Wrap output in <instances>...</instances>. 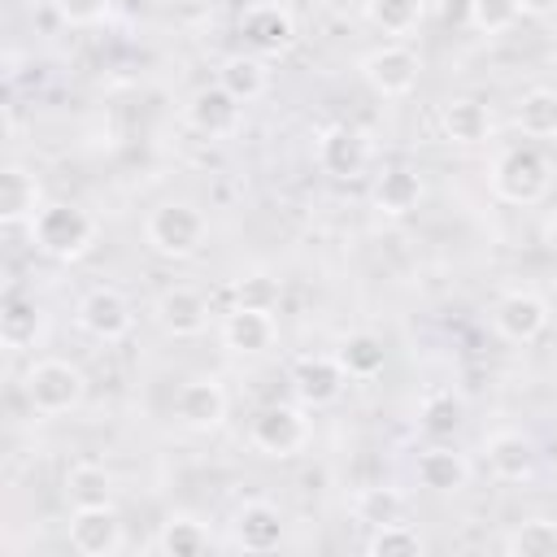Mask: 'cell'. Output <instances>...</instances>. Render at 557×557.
<instances>
[{
    "label": "cell",
    "mask_w": 557,
    "mask_h": 557,
    "mask_svg": "<svg viewBox=\"0 0 557 557\" xmlns=\"http://www.w3.org/2000/svg\"><path fill=\"white\" fill-rule=\"evenodd\" d=\"M26 226H30V244L52 261H78L96 244V218L70 200L44 205Z\"/></svg>",
    "instance_id": "obj_1"
},
{
    "label": "cell",
    "mask_w": 557,
    "mask_h": 557,
    "mask_svg": "<svg viewBox=\"0 0 557 557\" xmlns=\"http://www.w3.org/2000/svg\"><path fill=\"white\" fill-rule=\"evenodd\" d=\"M144 239L157 257H170V261H187L205 248L209 239V218L200 205L191 200H165L148 213L144 222Z\"/></svg>",
    "instance_id": "obj_2"
},
{
    "label": "cell",
    "mask_w": 557,
    "mask_h": 557,
    "mask_svg": "<svg viewBox=\"0 0 557 557\" xmlns=\"http://www.w3.org/2000/svg\"><path fill=\"white\" fill-rule=\"evenodd\" d=\"M22 392H26V405L39 413V418H61L70 409L83 405L87 396V379L74 361L65 357H39L26 379H22Z\"/></svg>",
    "instance_id": "obj_3"
},
{
    "label": "cell",
    "mask_w": 557,
    "mask_h": 557,
    "mask_svg": "<svg viewBox=\"0 0 557 557\" xmlns=\"http://www.w3.org/2000/svg\"><path fill=\"white\" fill-rule=\"evenodd\" d=\"M309 435H313V422H309V409H305L300 400H296V405H287V400L265 405V409H257V418H252V426H248L252 448H257L261 457H274V461L305 453Z\"/></svg>",
    "instance_id": "obj_4"
},
{
    "label": "cell",
    "mask_w": 557,
    "mask_h": 557,
    "mask_svg": "<svg viewBox=\"0 0 557 557\" xmlns=\"http://www.w3.org/2000/svg\"><path fill=\"white\" fill-rule=\"evenodd\" d=\"M553 183V170L544 161L540 148L531 144H518V148H505L492 165V191L509 205H535Z\"/></svg>",
    "instance_id": "obj_5"
},
{
    "label": "cell",
    "mask_w": 557,
    "mask_h": 557,
    "mask_svg": "<svg viewBox=\"0 0 557 557\" xmlns=\"http://www.w3.org/2000/svg\"><path fill=\"white\" fill-rule=\"evenodd\" d=\"M313 161L331 178H361L366 165H370V135L352 122H331V126L318 131Z\"/></svg>",
    "instance_id": "obj_6"
},
{
    "label": "cell",
    "mask_w": 557,
    "mask_h": 557,
    "mask_svg": "<svg viewBox=\"0 0 557 557\" xmlns=\"http://www.w3.org/2000/svg\"><path fill=\"white\" fill-rule=\"evenodd\" d=\"M418 74H422V61L413 48L405 44H379L361 57V78L370 91L396 100V96H409L418 87Z\"/></svg>",
    "instance_id": "obj_7"
},
{
    "label": "cell",
    "mask_w": 557,
    "mask_h": 557,
    "mask_svg": "<svg viewBox=\"0 0 557 557\" xmlns=\"http://www.w3.org/2000/svg\"><path fill=\"white\" fill-rule=\"evenodd\" d=\"M492 331L509 344H535L548 331V300L527 287L500 292L492 305Z\"/></svg>",
    "instance_id": "obj_8"
},
{
    "label": "cell",
    "mask_w": 557,
    "mask_h": 557,
    "mask_svg": "<svg viewBox=\"0 0 557 557\" xmlns=\"http://www.w3.org/2000/svg\"><path fill=\"white\" fill-rule=\"evenodd\" d=\"M348 387V374L339 366L335 352H309L292 366V396L305 405V409H326L344 396Z\"/></svg>",
    "instance_id": "obj_9"
},
{
    "label": "cell",
    "mask_w": 557,
    "mask_h": 557,
    "mask_svg": "<svg viewBox=\"0 0 557 557\" xmlns=\"http://www.w3.org/2000/svg\"><path fill=\"white\" fill-rule=\"evenodd\" d=\"M187 126L205 139H235L239 126H244V104L222 83L196 87L191 100H187Z\"/></svg>",
    "instance_id": "obj_10"
},
{
    "label": "cell",
    "mask_w": 557,
    "mask_h": 557,
    "mask_svg": "<svg viewBox=\"0 0 557 557\" xmlns=\"http://www.w3.org/2000/svg\"><path fill=\"white\" fill-rule=\"evenodd\" d=\"M65 535H70V548L83 553V557H113L126 544V527H122V518H117L113 505L74 509Z\"/></svg>",
    "instance_id": "obj_11"
},
{
    "label": "cell",
    "mask_w": 557,
    "mask_h": 557,
    "mask_svg": "<svg viewBox=\"0 0 557 557\" xmlns=\"http://www.w3.org/2000/svg\"><path fill=\"white\" fill-rule=\"evenodd\" d=\"M226 409H231V396H226V387L213 374L187 379L174 392V418L187 431H218L226 422Z\"/></svg>",
    "instance_id": "obj_12"
},
{
    "label": "cell",
    "mask_w": 557,
    "mask_h": 557,
    "mask_svg": "<svg viewBox=\"0 0 557 557\" xmlns=\"http://www.w3.org/2000/svg\"><path fill=\"white\" fill-rule=\"evenodd\" d=\"M78 326H83L91 339L117 344V339L131 335L135 309H131V300H126L117 287H91V292L78 300Z\"/></svg>",
    "instance_id": "obj_13"
},
{
    "label": "cell",
    "mask_w": 557,
    "mask_h": 557,
    "mask_svg": "<svg viewBox=\"0 0 557 557\" xmlns=\"http://www.w3.org/2000/svg\"><path fill=\"white\" fill-rule=\"evenodd\" d=\"M287 535V518L274 500H244L235 513H231V540L244 548V553H274Z\"/></svg>",
    "instance_id": "obj_14"
},
{
    "label": "cell",
    "mask_w": 557,
    "mask_h": 557,
    "mask_svg": "<svg viewBox=\"0 0 557 557\" xmlns=\"http://www.w3.org/2000/svg\"><path fill=\"white\" fill-rule=\"evenodd\" d=\"M239 35L257 57H283L296 44V17H292V9L265 0V4H252L239 17Z\"/></svg>",
    "instance_id": "obj_15"
},
{
    "label": "cell",
    "mask_w": 557,
    "mask_h": 557,
    "mask_svg": "<svg viewBox=\"0 0 557 557\" xmlns=\"http://www.w3.org/2000/svg\"><path fill=\"white\" fill-rule=\"evenodd\" d=\"M222 348L239 352V357H257L265 348H274L278 339V318L274 309H257V305H231L222 313Z\"/></svg>",
    "instance_id": "obj_16"
},
{
    "label": "cell",
    "mask_w": 557,
    "mask_h": 557,
    "mask_svg": "<svg viewBox=\"0 0 557 557\" xmlns=\"http://www.w3.org/2000/svg\"><path fill=\"white\" fill-rule=\"evenodd\" d=\"M152 318H157V326H161L165 335H174V339H196V335L209 331V300H205L196 287L178 283V287H165V292L152 300Z\"/></svg>",
    "instance_id": "obj_17"
},
{
    "label": "cell",
    "mask_w": 557,
    "mask_h": 557,
    "mask_svg": "<svg viewBox=\"0 0 557 557\" xmlns=\"http://www.w3.org/2000/svg\"><path fill=\"white\" fill-rule=\"evenodd\" d=\"M483 457H487V470L500 483H522L535 470V444L522 431H509V426H500L483 440Z\"/></svg>",
    "instance_id": "obj_18"
},
{
    "label": "cell",
    "mask_w": 557,
    "mask_h": 557,
    "mask_svg": "<svg viewBox=\"0 0 557 557\" xmlns=\"http://www.w3.org/2000/svg\"><path fill=\"white\" fill-rule=\"evenodd\" d=\"M422 196H426L422 174L409 170V165H387V170L374 178V187H370V200H374V209H379L383 218H409V213H418Z\"/></svg>",
    "instance_id": "obj_19"
},
{
    "label": "cell",
    "mask_w": 557,
    "mask_h": 557,
    "mask_svg": "<svg viewBox=\"0 0 557 557\" xmlns=\"http://www.w3.org/2000/svg\"><path fill=\"white\" fill-rule=\"evenodd\" d=\"M44 183L35 170L26 165H4L0 174V222L17 226V222H30L39 209H44Z\"/></svg>",
    "instance_id": "obj_20"
},
{
    "label": "cell",
    "mask_w": 557,
    "mask_h": 557,
    "mask_svg": "<svg viewBox=\"0 0 557 557\" xmlns=\"http://www.w3.org/2000/svg\"><path fill=\"white\" fill-rule=\"evenodd\" d=\"M48 331V313L35 305V296H22V292H9L4 300V313H0V339L9 352H22V348H35Z\"/></svg>",
    "instance_id": "obj_21"
},
{
    "label": "cell",
    "mask_w": 557,
    "mask_h": 557,
    "mask_svg": "<svg viewBox=\"0 0 557 557\" xmlns=\"http://www.w3.org/2000/svg\"><path fill=\"white\" fill-rule=\"evenodd\" d=\"M418 483H422L426 492H440V496L461 492V487L470 483V461H466V453H457L453 444H431V448H422V457H418Z\"/></svg>",
    "instance_id": "obj_22"
},
{
    "label": "cell",
    "mask_w": 557,
    "mask_h": 557,
    "mask_svg": "<svg viewBox=\"0 0 557 557\" xmlns=\"http://www.w3.org/2000/svg\"><path fill=\"white\" fill-rule=\"evenodd\" d=\"M440 126L453 144H483L492 135V109L479 96H448L440 104Z\"/></svg>",
    "instance_id": "obj_23"
},
{
    "label": "cell",
    "mask_w": 557,
    "mask_h": 557,
    "mask_svg": "<svg viewBox=\"0 0 557 557\" xmlns=\"http://www.w3.org/2000/svg\"><path fill=\"white\" fill-rule=\"evenodd\" d=\"M218 83H222L239 104L261 100V96H265V87H270L265 57H257V52H231V57L218 65Z\"/></svg>",
    "instance_id": "obj_24"
},
{
    "label": "cell",
    "mask_w": 557,
    "mask_h": 557,
    "mask_svg": "<svg viewBox=\"0 0 557 557\" xmlns=\"http://www.w3.org/2000/svg\"><path fill=\"white\" fill-rule=\"evenodd\" d=\"M209 544H213L209 527L196 513H170L161 522L157 540H152V553H161V557H200V553H209Z\"/></svg>",
    "instance_id": "obj_25"
},
{
    "label": "cell",
    "mask_w": 557,
    "mask_h": 557,
    "mask_svg": "<svg viewBox=\"0 0 557 557\" xmlns=\"http://www.w3.org/2000/svg\"><path fill=\"white\" fill-rule=\"evenodd\" d=\"M335 357H339L344 374L348 379H361V383L374 379V374H383V366H387V348H383V339L374 331H348L339 339Z\"/></svg>",
    "instance_id": "obj_26"
},
{
    "label": "cell",
    "mask_w": 557,
    "mask_h": 557,
    "mask_svg": "<svg viewBox=\"0 0 557 557\" xmlns=\"http://www.w3.org/2000/svg\"><path fill=\"white\" fill-rule=\"evenodd\" d=\"M65 500L74 509H91V505H113V474L100 461H74L65 470Z\"/></svg>",
    "instance_id": "obj_27"
},
{
    "label": "cell",
    "mask_w": 557,
    "mask_h": 557,
    "mask_svg": "<svg viewBox=\"0 0 557 557\" xmlns=\"http://www.w3.org/2000/svg\"><path fill=\"white\" fill-rule=\"evenodd\" d=\"M513 122L522 135L531 139H553L557 135V91L553 87H531L522 91L518 109H513Z\"/></svg>",
    "instance_id": "obj_28"
},
{
    "label": "cell",
    "mask_w": 557,
    "mask_h": 557,
    "mask_svg": "<svg viewBox=\"0 0 557 557\" xmlns=\"http://www.w3.org/2000/svg\"><path fill=\"white\" fill-rule=\"evenodd\" d=\"M466 422V400L457 392H426L422 405H418V426L435 440H448L457 435V426Z\"/></svg>",
    "instance_id": "obj_29"
},
{
    "label": "cell",
    "mask_w": 557,
    "mask_h": 557,
    "mask_svg": "<svg viewBox=\"0 0 557 557\" xmlns=\"http://www.w3.org/2000/svg\"><path fill=\"white\" fill-rule=\"evenodd\" d=\"M405 509H409L405 492H400V487H387V483L361 487V492L352 496V513H357V522H366V527L400 522V518H405Z\"/></svg>",
    "instance_id": "obj_30"
},
{
    "label": "cell",
    "mask_w": 557,
    "mask_h": 557,
    "mask_svg": "<svg viewBox=\"0 0 557 557\" xmlns=\"http://www.w3.org/2000/svg\"><path fill=\"white\" fill-rule=\"evenodd\" d=\"M366 553H370V557H418V553H426V540H422L418 527H409V522L400 518V522L370 527Z\"/></svg>",
    "instance_id": "obj_31"
},
{
    "label": "cell",
    "mask_w": 557,
    "mask_h": 557,
    "mask_svg": "<svg viewBox=\"0 0 557 557\" xmlns=\"http://www.w3.org/2000/svg\"><path fill=\"white\" fill-rule=\"evenodd\" d=\"M509 557H548L557 553V518H527L518 522L505 544H500Z\"/></svg>",
    "instance_id": "obj_32"
},
{
    "label": "cell",
    "mask_w": 557,
    "mask_h": 557,
    "mask_svg": "<svg viewBox=\"0 0 557 557\" xmlns=\"http://www.w3.org/2000/svg\"><path fill=\"white\" fill-rule=\"evenodd\" d=\"M366 17L383 35H409V30L422 26L426 0H366Z\"/></svg>",
    "instance_id": "obj_33"
},
{
    "label": "cell",
    "mask_w": 557,
    "mask_h": 557,
    "mask_svg": "<svg viewBox=\"0 0 557 557\" xmlns=\"http://www.w3.org/2000/svg\"><path fill=\"white\" fill-rule=\"evenodd\" d=\"M466 17H470V26H474L479 35H505V30H513L527 13H522V0H470Z\"/></svg>",
    "instance_id": "obj_34"
},
{
    "label": "cell",
    "mask_w": 557,
    "mask_h": 557,
    "mask_svg": "<svg viewBox=\"0 0 557 557\" xmlns=\"http://www.w3.org/2000/svg\"><path fill=\"white\" fill-rule=\"evenodd\" d=\"M235 305H257V309H274L278 305V283L270 274H239L235 278Z\"/></svg>",
    "instance_id": "obj_35"
},
{
    "label": "cell",
    "mask_w": 557,
    "mask_h": 557,
    "mask_svg": "<svg viewBox=\"0 0 557 557\" xmlns=\"http://www.w3.org/2000/svg\"><path fill=\"white\" fill-rule=\"evenodd\" d=\"M52 9L70 26H96V22H104L109 0H52Z\"/></svg>",
    "instance_id": "obj_36"
},
{
    "label": "cell",
    "mask_w": 557,
    "mask_h": 557,
    "mask_svg": "<svg viewBox=\"0 0 557 557\" xmlns=\"http://www.w3.org/2000/svg\"><path fill=\"white\" fill-rule=\"evenodd\" d=\"M522 13L527 17H553L557 13V0H522Z\"/></svg>",
    "instance_id": "obj_37"
},
{
    "label": "cell",
    "mask_w": 557,
    "mask_h": 557,
    "mask_svg": "<svg viewBox=\"0 0 557 557\" xmlns=\"http://www.w3.org/2000/svg\"><path fill=\"white\" fill-rule=\"evenodd\" d=\"M544 248L557 257V209L548 213V222H544Z\"/></svg>",
    "instance_id": "obj_38"
},
{
    "label": "cell",
    "mask_w": 557,
    "mask_h": 557,
    "mask_svg": "<svg viewBox=\"0 0 557 557\" xmlns=\"http://www.w3.org/2000/svg\"><path fill=\"white\" fill-rule=\"evenodd\" d=\"M161 4H174L178 9V4H196V0H161Z\"/></svg>",
    "instance_id": "obj_39"
}]
</instances>
